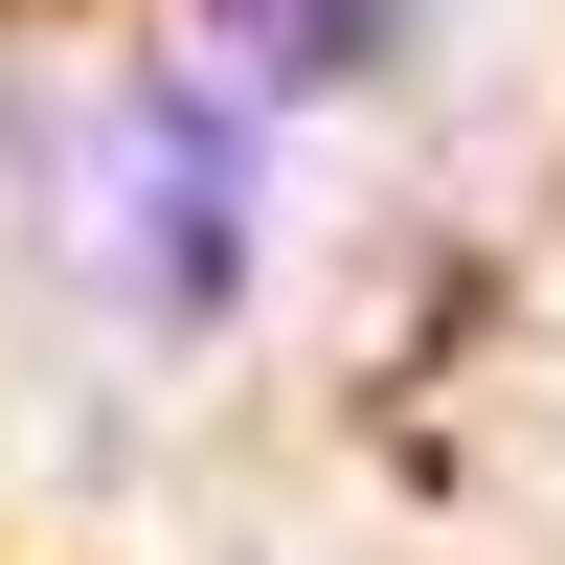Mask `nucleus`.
<instances>
[{
	"instance_id": "obj_1",
	"label": "nucleus",
	"mask_w": 565,
	"mask_h": 565,
	"mask_svg": "<svg viewBox=\"0 0 565 565\" xmlns=\"http://www.w3.org/2000/svg\"><path fill=\"white\" fill-rule=\"evenodd\" d=\"M68 249L114 317H226L249 295V114L226 90H90L68 114Z\"/></svg>"
},
{
	"instance_id": "obj_2",
	"label": "nucleus",
	"mask_w": 565,
	"mask_h": 565,
	"mask_svg": "<svg viewBox=\"0 0 565 565\" xmlns=\"http://www.w3.org/2000/svg\"><path fill=\"white\" fill-rule=\"evenodd\" d=\"M226 45H249V68H362V45H385V0H204Z\"/></svg>"
}]
</instances>
